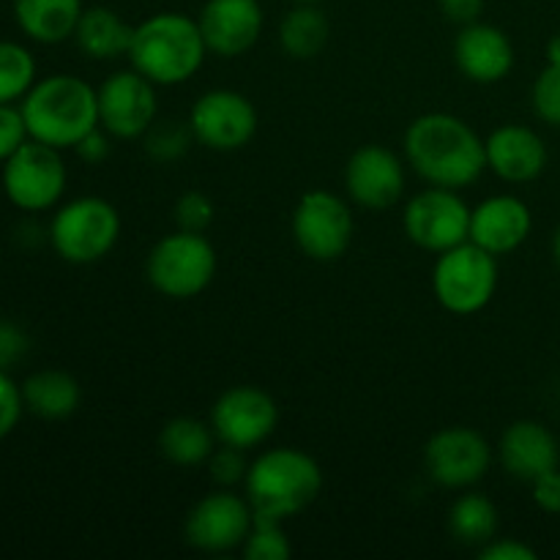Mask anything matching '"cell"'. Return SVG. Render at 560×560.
Returning a JSON list of instances; mask_svg holds the SVG:
<instances>
[{
    "mask_svg": "<svg viewBox=\"0 0 560 560\" xmlns=\"http://www.w3.org/2000/svg\"><path fill=\"white\" fill-rule=\"evenodd\" d=\"M405 159L430 186L465 189L487 170L485 140L452 113L419 115L405 131Z\"/></svg>",
    "mask_w": 560,
    "mask_h": 560,
    "instance_id": "1",
    "label": "cell"
},
{
    "mask_svg": "<svg viewBox=\"0 0 560 560\" xmlns=\"http://www.w3.org/2000/svg\"><path fill=\"white\" fill-rule=\"evenodd\" d=\"M31 140L58 151L74 148L98 129L96 88L77 74H52L36 80L20 104Z\"/></svg>",
    "mask_w": 560,
    "mask_h": 560,
    "instance_id": "2",
    "label": "cell"
},
{
    "mask_svg": "<svg viewBox=\"0 0 560 560\" xmlns=\"http://www.w3.org/2000/svg\"><path fill=\"white\" fill-rule=\"evenodd\" d=\"M206 38L200 22L180 11H159L135 25L131 69L153 85H184L206 63Z\"/></svg>",
    "mask_w": 560,
    "mask_h": 560,
    "instance_id": "3",
    "label": "cell"
},
{
    "mask_svg": "<svg viewBox=\"0 0 560 560\" xmlns=\"http://www.w3.org/2000/svg\"><path fill=\"white\" fill-rule=\"evenodd\" d=\"M244 490L246 501L255 509V520L284 523L317 501L323 490V470L317 459L301 448H268L249 463Z\"/></svg>",
    "mask_w": 560,
    "mask_h": 560,
    "instance_id": "4",
    "label": "cell"
},
{
    "mask_svg": "<svg viewBox=\"0 0 560 560\" xmlns=\"http://www.w3.org/2000/svg\"><path fill=\"white\" fill-rule=\"evenodd\" d=\"M217 249L206 233L175 230L153 244L145 260V277L164 299L186 301L200 295L217 277Z\"/></svg>",
    "mask_w": 560,
    "mask_h": 560,
    "instance_id": "5",
    "label": "cell"
},
{
    "mask_svg": "<svg viewBox=\"0 0 560 560\" xmlns=\"http://www.w3.org/2000/svg\"><path fill=\"white\" fill-rule=\"evenodd\" d=\"M120 238V213L104 197H77L55 211L49 244L55 255L74 266L104 260Z\"/></svg>",
    "mask_w": 560,
    "mask_h": 560,
    "instance_id": "6",
    "label": "cell"
},
{
    "mask_svg": "<svg viewBox=\"0 0 560 560\" xmlns=\"http://www.w3.org/2000/svg\"><path fill=\"white\" fill-rule=\"evenodd\" d=\"M498 257L474 241L438 255L432 268V290L438 304L452 315H476L498 290Z\"/></svg>",
    "mask_w": 560,
    "mask_h": 560,
    "instance_id": "7",
    "label": "cell"
},
{
    "mask_svg": "<svg viewBox=\"0 0 560 560\" xmlns=\"http://www.w3.org/2000/svg\"><path fill=\"white\" fill-rule=\"evenodd\" d=\"M66 162L58 148L27 140L3 162L5 197L20 211H49L60 202L66 191Z\"/></svg>",
    "mask_w": 560,
    "mask_h": 560,
    "instance_id": "8",
    "label": "cell"
},
{
    "mask_svg": "<svg viewBox=\"0 0 560 560\" xmlns=\"http://www.w3.org/2000/svg\"><path fill=\"white\" fill-rule=\"evenodd\" d=\"M402 230L419 249L441 255L470 241V206L457 189L430 186L408 200Z\"/></svg>",
    "mask_w": 560,
    "mask_h": 560,
    "instance_id": "9",
    "label": "cell"
},
{
    "mask_svg": "<svg viewBox=\"0 0 560 560\" xmlns=\"http://www.w3.org/2000/svg\"><path fill=\"white\" fill-rule=\"evenodd\" d=\"M353 228L350 206L328 189L306 191L293 211L295 246L317 262L339 260L350 249Z\"/></svg>",
    "mask_w": 560,
    "mask_h": 560,
    "instance_id": "10",
    "label": "cell"
},
{
    "mask_svg": "<svg viewBox=\"0 0 560 560\" xmlns=\"http://www.w3.org/2000/svg\"><path fill=\"white\" fill-rule=\"evenodd\" d=\"M98 126L115 140H140L156 124V85L137 69L109 74L96 88Z\"/></svg>",
    "mask_w": 560,
    "mask_h": 560,
    "instance_id": "11",
    "label": "cell"
},
{
    "mask_svg": "<svg viewBox=\"0 0 560 560\" xmlns=\"http://www.w3.org/2000/svg\"><path fill=\"white\" fill-rule=\"evenodd\" d=\"M189 126L195 140L208 151L230 153L249 145L260 126V115L244 93L217 88L197 98L189 113Z\"/></svg>",
    "mask_w": 560,
    "mask_h": 560,
    "instance_id": "12",
    "label": "cell"
},
{
    "mask_svg": "<svg viewBox=\"0 0 560 560\" xmlns=\"http://www.w3.org/2000/svg\"><path fill=\"white\" fill-rule=\"evenodd\" d=\"M255 525V509L246 498L230 490L208 492L186 514L184 536L195 550L222 556L241 550Z\"/></svg>",
    "mask_w": 560,
    "mask_h": 560,
    "instance_id": "13",
    "label": "cell"
},
{
    "mask_svg": "<svg viewBox=\"0 0 560 560\" xmlns=\"http://www.w3.org/2000/svg\"><path fill=\"white\" fill-rule=\"evenodd\" d=\"M279 424V408L271 394L255 386H233L213 402L211 427L219 443L249 452L266 443Z\"/></svg>",
    "mask_w": 560,
    "mask_h": 560,
    "instance_id": "14",
    "label": "cell"
},
{
    "mask_svg": "<svg viewBox=\"0 0 560 560\" xmlns=\"http://www.w3.org/2000/svg\"><path fill=\"white\" fill-rule=\"evenodd\" d=\"M492 463V448L470 427H446L427 441L424 465L432 481L446 490L479 485Z\"/></svg>",
    "mask_w": 560,
    "mask_h": 560,
    "instance_id": "15",
    "label": "cell"
},
{
    "mask_svg": "<svg viewBox=\"0 0 560 560\" xmlns=\"http://www.w3.org/2000/svg\"><path fill=\"white\" fill-rule=\"evenodd\" d=\"M345 189L355 206L386 211L405 195V164L392 148L361 145L345 167Z\"/></svg>",
    "mask_w": 560,
    "mask_h": 560,
    "instance_id": "16",
    "label": "cell"
},
{
    "mask_svg": "<svg viewBox=\"0 0 560 560\" xmlns=\"http://www.w3.org/2000/svg\"><path fill=\"white\" fill-rule=\"evenodd\" d=\"M197 22L208 52L238 58L260 42L266 14L260 0H206Z\"/></svg>",
    "mask_w": 560,
    "mask_h": 560,
    "instance_id": "17",
    "label": "cell"
},
{
    "mask_svg": "<svg viewBox=\"0 0 560 560\" xmlns=\"http://www.w3.org/2000/svg\"><path fill=\"white\" fill-rule=\"evenodd\" d=\"M534 230L528 202L514 195H492L470 208V241L490 255L503 257L517 252Z\"/></svg>",
    "mask_w": 560,
    "mask_h": 560,
    "instance_id": "18",
    "label": "cell"
},
{
    "mask_svg": "<svg viewBox=\"0 0 560 560\" xmlns=\"http://www.w3.org/2000/svg\"><path fill=\"white\" fill-rule=\"evenodd\" d=\"M487 167L506 184H530L547 167L545 140L523 124H503L485 140Z\"/></svg>",
    "mask_w": 560,
    "mask_h": 560,
    "instance_id": "19",
    "label": "cell"
},
{
    "mask_svg": "<svg viewBox=\"0 0 560 560\" xmlns=\"http://www.w3.org/2000/svg\"><path fill=\"white\" fill-rule=\"evenodd\" d=\"M454 63L470 82L495 85L512 74L514 44L501 27L470 22V25H463L454 42Z\"/></svg>",
    "mask_w": 560,
    "mask_h": 560,
    "instance_id": "20",
    "label": "cell"
},
{
    "mask_svg": "<svg viewBox=\"0 0 560 560\" xmlns=\"http://www.w3.org/2000/svg\"><path fill=\"white\" fill-rule=\"evenodd\" d=\"M501 465L517 481H534L547 470L560 468V443L541 421H514L501 435Z\"/></svg>",
    "mask_w": 560,
    "mask_h": 560,
    "instance_id": "21",
    "label": "cell"
},
{
    "mask_svg": "<svg viewBox=\"0 0 560 560\" xmlns=\"http://www.w3.org/2000/svg\"><path fill=\"white\" fill-rule=\"evenodd\" d=\"M77 47L93 60H115L129 55L135 25L107 5H91L77 22Z\"/></svg>",
    "mask_w": 560,
    "mask_h": 560,
    "instance_id": "22",
    "label": "cell"
},
{
    "mask_svg": "<svg viewBox=\"0 0 560 560\" xmlns=\"http://www.w3.org/2000/svg\"><path fill=\"white\" fill-rule=\"evenodd\" d=\"M82 11V0H14L16 25L38 44H60L74 36Z\"/></svg>",
    "mask_w": 560,
    "mask_h": 560,
    "instance_id": "23",
    "label": "cell"
},
{
    "mask_svg": "<svg viewBox=\"0 0 560 560\" xmlns=\"http://www.w3.org/2000/svg\"><path fill=\"white\" fill-rule=\"evenodd\" d=\"M22 399L25 408L33 416L47 421L69 419L77 408H80L82 388L69 372L63 370H42L33 372L25 383H22Z\"/></svg>",
    "mask_w": 560,
    "mask_h": 560,
    "instance_id": "24",
    "label": "cell"
},
{
    "mask_svg": "<svg viewBox=\"0 0 560 560\" xmlns=\"http://www.w3.org/2000/svg\"><path fill=\"white\" fill-rule=\"evenodd\" d=\"M217 448V432H213L211 421L180 419L167 421L159 432V452L167 463L180 465V468H195V465H206L208 457Z\"/></svg>",
    "mask_w": 560,
    "mask_h": 560,
    "instance_id": "25",
    "label": "cell"
},
{
    "mask_svg": "<svg viewBox=\"0 0 560 560\" xmlns=\"http://www.w3.org/2000/svg\"><path fill=\"white\" fill-rule=\"evenodd\" d=\"M331 25L317 3H293L279 22V44L295 60H312L326 49Z\"/></svg>",
    "mask_w": 560,
    "mask_h": 560,
    "instance_id": "26",
    "label": "cell"
},
{
    "mask_svg": "<svg viewBox=\"0 0 560 560\" xmlns=\"http://www.w3.org/2000/svg\"><path fill=\"white\" fill-rule=\"evenodd\" d=\"M448 534L465 547H485L498 534V506L481 492L457 498L448 509Z\"/></svg>",
    "mask_w": 560,
    "mask_h": 560,
    "instance_id": "27",
    "label": "cell"
},
{
    "mask_svg": "<svg viewBox=\"0 0 560 560\" xmlns=\"http://www.w3.org/2000/svg\"><path fill=\"white\" fill-rule=\"evenodd\" d=\"M36 85V60L22 44L0 42V104L25 98Z\"/></svg>",
    "mask_w": 560,
    "mask_h": 560,
    "instance_id": "28",
    "label": "cell"
},
{
    "mask_svg": "<svg viewBox=\"0 0 560 560\" xmlns=\"http://www.w3.org/2000/svg\"><path fill=\"white\" fill-rule=\"evenodd\" d=\"M191 140V126L178 124V120H162V124H153L151 129L145 131L142 142H145V153L156 162H175V159L184 156L189 151Z\"/></svg>",
    "mask_w": 560,
    "mask_h": 560,
    "instance_id": "29",
    "label": "cell"
},
{
    "mask_svg": "<svg viewBox=\"0 0 560 560\" xmlns=\"http://www.w3.org/2000/svg\"><path fill=\"white\" fill-rule=\"evenodd\" d=\"M241 552H244L246 560H290L293 547H290V539L288 534H284L282 523H273V520H255Z\"/></svg>",
    "mask_w": 560,
    "mask_h": 560,
    "instance_id": "30",
    "label": "cell"
},
{
    "mask_svg": "<svg viewBox=\"0 0 560 560\" xmlns=\"http://www.w3.org/2000/svg\"><path fill=\"white\" fill-rule=\"evenodd\" d=\"M530 104L541 124L560 129V66L547 63L530 88Z\"/></svg>",
    "mask_w": 560,
    "mask_h": 560,
    "instance_id": "31",
    "label": "cell"
},
{
    "mask_svg": "<svg viewBox=\"0 0 560 560\" xmlns=\"http://www.w3.org/2000/svg\"><path fill=\"white\" fill-rule=\"evenodd\" d=\"M173 217L178 230H189V233H206L213 224V217H217V208H213L211 197L202 195V191H186V195L178 197L173 208Z\"/></svg>",
    "mask_w": 560,
    "mask_h": 560,
    "instance_id": "32",
    "label": "cell"
},
{
    "mask_svg": "<svg viewBox=\"0 0 560 560\" xmlns=\"http://www.w3.org/2000/svg\"><path fill=\"white\" fill-rule=\"evenodd\" d=\"M208 476H211L213 485L224 487V490H230V487L235 485H244L246 474H249V463H246L244 452L235 446H228V443H222L219 448H213V454L208 457Z\"/></svg>",
    "mask_w": 560,
    "mask_h": 560,
    "instance_id": "33",
    "label": "cell"
},
{
    "mask_svg": "<svg viewBox=\"0 0 560 560\" xmlns=\"http://www.w3.org/2000/svg\"><path fill=\"white\" fill-rule=\"evenodd\" d=\"M22 410H25V399H22V386H16L5 370H0V441L14 432L20 424Z\"/></svg>",
    "mask_w": 560,
    "mask_h": 560,
    "instance_id": "34",
    "label": "cell"
},
{
    "mask_svg": "<svg viewBox=\"0 0 560 560\" xmlns=\"http://www.w3.org/2000/svg\"><path fill=\"white\" fill-rule=\"evenodd\" d=\"M27 137L31 135H27L22 109L0 104V162H5L22 142H27Z\"/></svg>",
    "mask_w": 560,
    "mask_h": 560,
    "instance_id": "35",
    "label": "cell"
},
{
    "mask_svg": "<svg viewBox=\"0 0 560 560\" xmlns=\"http://www.w3.org/2000/svg\"><path fill=\"white\" fill-rule=\"evenodd\" d=\"M534 503L547 514H560V468L547 470L539 479L530 481Z\"/></svg>",
    "mask_w": 560,
    "mask_h": 560,
    "instance_id": "36",
    "label": "cell"
},
{
    "mask_svg": "<svg viewBox=\"0 0 560 560\" xmlns=\"http://www.w3.org/2000/svg\"><path fill=\"white\" fill-rule=\"evenodd\" d=\"M481 560H536L539 552L520 539H490L485 547H479Z\"/></svg>",
    "mask_w": 560,
    "mask_h": 560,
    "instance_id": "37",
    "label": "cell"
},
{
    "mask_svg": "<svg viewBox=\"0 0 560 560\" xmlns=\"http://www.w3.org/2000/svg\"><path fill=\"white\" fill-rule=\"evenodd\" d=\"M27 350V337L14 323H0V370L20 361Z\"/></svg>",
    "mask_w": 560,
    "mask_h": 560,
    "instance_id": "38",
    "label": "cell"
},
{
    "mask_svg": "<svg viewBox=\"0 0 560 560\" xmlns=\"http://www.w3.org/2000/svg\"><path fill=\"white\" fill-rule=\"evenodd\" d=\"M443 16L454 25H470L479 22L481 11H485V0H438Z\"/></svg>",
    "mask_w": 560,
    "mask_h": 560,
    "instance_id": "39",
    "label": "cell"
},
{
    "mask_svg": "<svg viewBox=\"0 0 560 560\" xmlns=\"http://www.w3.org/2000/svg\"><path fill=\"white\" fill-rule=\"evenodd\" d=\"M74 151L85 164H102L104 159L109 156V137L104 135V129L98 126V129H93L91 135L82 137V140L77 142Z\"/></svg>",
    "mask_w": 560,
    "mask_h": 560,
    "instance_id": "40",
    "label": "cell"
},
{
    "mask_svg": "<svg viewBox=\"0 0 560 560\" xmlns=\"http://www.w3.org/2000/svg\"><path fill=\"white\" fill-rule=\"evenodd\" d=\"M545 55H547V63L560 66V33H556V36H552L550 42H547Z\"/></svg>",
    "mask_w": 560,
    "mask_h": 560,
    "instance_id": "41",
    "label": "cell"
},
{
    "mask_svg": "<svg viewBox=\"0 0 560 560\" xmlns=\"http://www.w3.org/2000/svg\"><path fill=\"white\" fill-rule=\"evenodd\" d=\"M552 260H556V266L560 268V224H558L556 235H552Z\"/></svg>",
    "mask_w": 560,
    "mask_h": 560,
    "instance_id": "42",
    "label": "cell"
},
{
    "mask_svg": "<svg viewBox=\"0 0 560 560\" xmlns=\"http://www.w3.org/2000/svg\"><path fill=\"white\" fill-rule=\"evenodd\" d=\"M290 3H320V0H290Z\"/></svg>",
    "mask_w": 560,
    "mask_h": 560,
    "instance_id": "43",
    "label": "cell"
}]
</instances>
